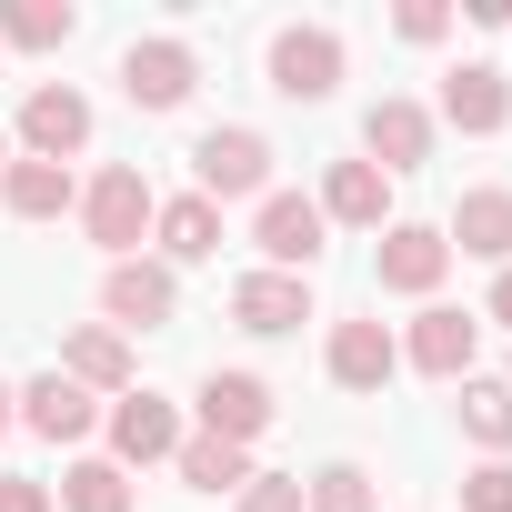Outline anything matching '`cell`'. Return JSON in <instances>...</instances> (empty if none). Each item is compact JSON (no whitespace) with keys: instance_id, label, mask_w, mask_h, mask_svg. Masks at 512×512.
Here are the masks:
<instances>
[{"instance_id":"6da1fadb","label":"cell","mask_w":512,"mask_h":512,"mask_svg":"<svg viewBox=\"0 0 512 512\" xmlns=\"http://www.w3.org/2000/svg\"><path fill=\"white\" fill-rule=\"evenodd\" d=\"M151 211H161V191L141 181V161H111V171H91V191H81V231L111 251V262H131V251H141Z\"/></svg>"},{"instance_id":"7a4b0ae2","label":"cell","mask_w":512,"mask_h":512,"mask_svg":"<svg viewBox=\"0 0 512 512\" xmlns=\"http://www.w3.org/2000/svg\"><path fill=\"white\" fill-rule=\"evenodd\" d=\"M191 191H201L211 211H221V201H262V191H272V141L241 131V121H231V131H201V141H191Z\"/></svg>"},{"instance_id":"3957f363","label":"cell","mask_w":512,"mask_h":512,"mask_svg":"<svg viewBox=\"0 0 512 512\" xmlns=\"http://www.w3.org/2000/svg\"><path fill=\"white\" fill-rule=\"evenodd\" d=\"M262 71H272V91L282 101H332L342 91V31H322V21H282L272 31V51H262Z\"/></svg>"},{"instance_id":"277c9868","label":"cell","mask_w":512,"mask_h":512,"mask_svg":"<svg viewBox=\"0 0 512 512\" xmlns=\"http://www.w3.org/2000/svg\"><path fill=\"white\" fill-rule=\"evenodd\" d=\"M251 241H262V262H272V272L302 282L322 251H332V221H322L312 191H262V211H251Z\"/></svg>"},{"instance_id":"5b68a950","label":"cell","mask_w":512,"mask_h":512,"mask_svg":"<svg viewBox=\"0 0 512 512\" xmlns=\"http://www.w3.org/2000/svg\"><path fill=\"white\" fill-rule=\"evenodd\" d=\"M101 432H111V462H121V472L171 462V452L191 442V432H181V402H161V392H141V382H131V392L101 412Z\"/></svg>"},{"instance_id":"8992f818","label":"cell","mask_w":512,"mask_h":512,"mask_svg":"<svg viewBox=\"0 0 512 512\" xmlns=\"http://www.w3.org/2000/svg\"><path fill=\"white\" fill-rule=\"evenodd\" d=\"M101 312H111V332H171V312H181V282H171V262H111L101 272Z\"/></svg>"},{"instance_id":"52a82bcc","label":"cell","mask_w":512,"mask_h":512,"mask_svg":"<svg viewBox=\"0 0 512 512\" xmlns=\"http://www.w3.org/2000/svg\"><path fill=\"white\" fill-rule=\"evenodd\" d=\"M442 272H452V241H442L432 221H392V231H382V251H372V282H382V292H402V302H432V292H442Z\"/></svg>"},{"instance_id":"ba28073f","label":"cell","mask_w":512,"mask_h":512,"mask_svg":"<svg viewBox=\"0 0 512 512\" xmlns=\"http://www.w3.org/2000/svg\"><path fill=\"white\" fill-rule=\"evenodd\" d=\"M191 91H201L191 41H131V51H121V101H131V111H181Z\"/></svg>"},{"instance_id":"9c48e42d","label":"cell","mask_w":512,"mask_h":512,"mask_svg":"<svg viewBox=\"0 0 512 512\" xmlns=\"http://www.w3.org/2000/svg\"><path fill=\"white\" fill-rule=\"evenodd\" d=\"M362 161H372L382 181L422 171V161H432V111H422V101H402V91H382V101L362 111Z\"/></svg>"},{"instance_id":"30bf717a","label":"cell","mask_w":512,"mask_h":512,"mask_svg":"<svg viewBox=\"0 0 512 512\" xmlns=\"http://www.w3.org/2000/svg\"><path fill=\"white\" fill-rule=\"evenodd\" d=\"M472 352H482V322L452 312V302H422L412 332H402V362L432 372V382H472Z\"/></svg>"},{"instance_id":"8fae6325","label":"cell","mask_w":512,"mask_h":512,"mask_svg":"<svg viewBox=\"0 0 512 512\" xmlns=\"http://www.w3.org/2000/svg\"><path fill=\"white\" fill-rule=\"evenodd\" d=\"M191 412H201L211 442H241V452H251V442L272 432V382H262V372H201V402H191Z\"/></svg>"},{"instance_id":"7c38bea8","label":"cell","mask_w":512,"mask_h":512,"mask_svg":"<svg viewBox=\"0 0 512 512\" xmlns=\"http://www.w3.org/2000/svg\"><path fill=\"white\" fill-rule=\"evenodd\" d=\"M21 151L71 171V151H91V101H81L71 81H41V91L21 101Z\"/></svg>"},{"instance_id":"4fadbf2b","label":"cell","mask_w":512,"mask_h":512,"mask_svg":"<svg viewBox=\"0 0 512 512\" xmlns=\"http://www.w3.org/2000/svg\"><path fill=\"white\" fill-rule=\"evenodd\" d=\"M101 412H111V402H101V392H81L71 372L21 382V422H31L41 442H91V432H101Z\"/></svg>"},{"instance_id":"5bb4252c","label":"cell","mask_w":512,"mask_h":512,"mask_svg":"<svg viewBox=\"0 0 512 512\" xmlns=\"http://www.w3.org/2000/svg\"><path fill=\"white\" fill-rule=\"evenodd\" d=\"M231 322H241V332H302V322H312V282H292V272H241V282H231Z\"/></svg>"},{"instance_id":"9a60e30c","label":"cell","mask_w":512,"mask_h":512,"mask_svg":"<svg viewBox=\"0 0 512 512\" xmlns=\"http://www.w3.org/2000/svg\"><path fill=\"white\" fill-rule=\"evenodd\" d=\"M442 241H452V251H472V262H492V272H502V262H512V191H502V181L462 191V201H452V231H442Z\"/></svg>"},{"instance_id":"2e32d148","label":"cell","mask_w":512,"mask_h":512,"mask_svg":"<svg viewBox=\"0 0 512 512\" xmlns=\"http://www.w3.org/2000/svg\"><path fill=\"white\" fill-rule=\"evenodd\" d=\"M322 221H342V231H392V181H382L372 161H332V171H322Z\"/></svg>"},{"instance_id":"e0dca14e","label":"cell","mask_w":512,"mask_h":512,"mask_svg":"<svg viewBox=\"0 0 512 512\" xmlns=\"http://www.w3.org/2000/svg\"><path fill=\"white\" fill-rule=\"evenodd\" d=\"M51 372H71L81 392H101V402H121V392H131V342H121L111 322H81V332L61 342V362H51Z\"/></svg>"},{"instance_id":"ac0fdd59","label":"cell","mask_w":512,"mask_h":512,"mask_svg":"<svg viewBox=\"0 0 512 512\" xmlns=\"http://www.w3.org/2000/svg\"><path fill=\"white\" fill-rule=\"evenodd\" d=\"M0 211H21V221H61V211H81V181H71L61 161L11 151V171H0Z\"/></svg>"},{"instance_id":"d6986e66","label":"cell","mask_w":512,"mask_h":512,"mask_svg":"<svg viewBox=\"0 0 512 512\" xmlns=\"http://www.w3.org/2000/svg\"><path fill=\"white\" fill-rule=\"evenodd\" d=\"M442 121H452V131H502V121H512V81H502L492 61L442 71Z\"/></svg>"},{"instance_id":"ffe728a7","label":"cell","mask_w":512,"mask_h":512,"mask_svg":"<svg viewBox=\"0 0 512 512\" xmlns=\"http://www.w3.org/2000/svg\"><path fill=\"white\" fill-rule=\"evenodd\" d=\"M392 372H402V342L382 322H332V382L342 392H382Z\"/></svg>"},{"instance_id":"44dd1931","label":"cell","mask_w":512,"mask_h":512,"mask_svg":"<svg viewBox=\"0 0 512 512\" xmlns=\"http://www.w3.org/2000/svg\"><path fill=\"white\" fill-rule=\"evenodd\" d=\"M151 241H161V262H211V251H221V211L201 191H181V201L151 211Z\"/></svg>"},{"instance_id":"7402d4cb","label":"cell","mask_w":512,"mask_h":512,"mask_svg":"<svg viewBox=\"0 0 512 512\" xmlns=\"http://www.w3.org/2000/svg\"><path fill=\"white\" fill-rule=\"evenodd\" d=\"M51 502H61V512H141V492H131V472H121L111 452H81Z\"/></svg>"},{"instance_id":"603a6c76","label":"cell","mask_w":512,"mask_h":512,"mask_svg":"<svg viewBox=\"0 0 512 512\" xmlns=\"http://www.w3.org/2000/svg\"><path fill=\"white\" fill-rule=\"evenodd\" d=\"M81 31L71 0H0V51H61Z\"/></svg>"},{"instance_id":"cb8c5ba5","label":"cell","mask_w":512,"mask_h":512,"mask_svg":"<svg viewBox=\"0 0 512 512\" xmlns=\"http://www.w3.org/2000/svg\"><path fill=\"white\" fill-rule=\"evenodd\" d=\"M171 472H181L191 492H241V482H251V452H241V442H211V432H191V442L171 452Z\"/></svg>"},{"instance_id":"d4e9b609","label":"cell","mask_w":512,"mask_h":512,"mask_svg":"<svg viewBox=\"0 0 512 512\" xmlns=\"http://www.w3.org/2000/svg\"><path fill=\"white\" fill-rule=\"evenodd\" d=\"M462 432L502 462V452H512V382H482V372H472V382H462Z\"/></svg>"},{"instance_id":"484cf974","label":"cell","mask_w":512,"mask_h":512,"mask_svg":"<svg viewBox=\"0 0 512 512\" xmlns=\"http://www.w3.org/2000/svg\"><path fill=\"white\" fill-rule=\"evenodd\" d=\"M302 512H372V472L362 462H322L302 482Z\"/></svg>"},{"instance_id":"4316f807","label":"cell","mask_w":512,"mask_h":512,"mask_svg":"<svg viewBox=\"0 0 512 512\" xmlns=\"http://www.w3.org/2000/svg\"><path fill=\"white\" fill-rule=\"evenodd\" d=\"M231 512H302V482H292V472H251V482L231 492Z\"/></svg>"},{"instance_id":"83f0119b","label":"cell","mask_w":512,"mask_h":512,"mask_svg":"<svg viewBox=\"0 0 512 512\" xmlns=\"http://www.w3.org/2000/svg\"><path fill=\"white\" fill-rule=\"evenodd\" d=\"M462 512H512V462H472L462 472Z\"/></svg>"},{"instance_id":"f1b7e54d","label":"cell","mask_w":512,"mask_h":512,"mask_svg":"<svg viewBox=\"0 0 512 512\" xmlns=\"http://www.w3.org/2000/svg\"><path fill=\"white\" fill-rule=\"evenodd\" d=\"M392 31H402V41H422V51H432V41H442V31H452V11H442V0H402V11H392Z\"/></svg>"},{"instance_id":"f546056e","label":"cell","mask_w":512,"mask_h":512,"mask_svg":"<svg viewBox=\"0 0 512 512\" xmlns=\"http://www.w3.org/2000/svg\"><path fill=\"white\" fill-rule=\"evenodd\" d=\"M0 512H61V502H51V482H31V472H0Z\"/></svg>"},{"instance_id":"4dcf8cb0","label":"cell","mask_w":512,"mask_h":512,"mask_svg":"<svg viewBox=\"0 0 512 512\" xmlns=\"http://www.w3.org/2000/svg\"><path fill=\"white\" fill-rule=\"evenodd\" d=\"M492 322H502V332H512V262H502V272H492Z\"/></svg>"},{"instance_id":"1f68e13d","label":"cell","mask_w":512,"mask_h":512,"mask_svg":"<svg viewBox=\"0 0 512 512\" xmlns=\"http://www.w3.org/2000/svg\"><path fill=\"white\" fill-rule=\"evenodd\" d=\"M11 422H21V392H11V382H0V432H11Z\"/></svg>"},{"instance_id":"d6a6232c","label":"cell","mask_w":512,"mask_h":512,"mask_svg":"<svg viewBox=\"0 0 512 512\" xmlns=\"http://www.w3.org/2000/svg\"><path fill=\"white\" fill-rule=\"evenodd\" d=\"M0 171H11V141H0Z\"/></svg>"}]
</instances>
